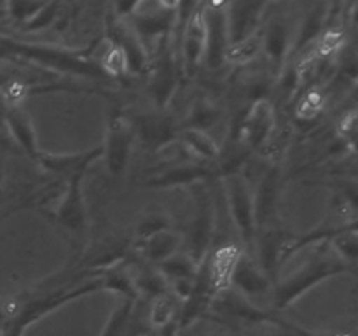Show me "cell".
I'll list each match as a JSON object with an SVG mask.
<instances>
[{
	"label": "cell",
	"instance_id": "cell-1",
	"mask_svg": "<svg viewBox=\"0 0 358 336\" xmlns=\"http://www.w3.org/2000/svg\"><path fill=\"white\" fill-rule=\"evenodd\" d=\"M348 266L352 265H348L345 259H341L336 254V251L331 245V240H324L318 245L317 254L311 255L303 266L294 270L289 276H285L276 286L275 308L276 310H283V308L292 304L296 300H299L304 293L313 289L317 284L346 272Z\"/></svg>",
	"mask_w": 358,
	"mask_h": 336
},
{
	"label": "cell",
	"instance_id": "cell-2",
	"mask_svg": "<svg viewBox=\"0 0 358 336\" xmlns=\"http://www.w3.org/2000/svg\"><path fill=\"white\" fill-rule=\"evenodd\" d=\"M96 290H101V284L98 275L86 279L80 286L63 287V289L52 290L51 294L38 296L37 300H31L24 304H17L16 314L10 318H7V322L3 324L2 336H23V332L31 324L44 318L45 315L55 312L56 308L63 307V304L70 303V301L77 300V298L84 296V294L96 293Z\"/></svg>",
	"mask_w": 358,
	"mask_h": 336
},
{
	"label": "cell",
	"instance_id": "cell-3",
	"mask_svg": "<svg viewBox=\"0 0 358 336\" xmlns=\"http://www.w3.org/2000/svg\"><path fill=\"white\" fill-rule=\"evenodd\" d=\"M224 191L227 196L231 217H233L241 240L247 244L248 252H254L257 226H255L254 212V192L248 181L240 172H229L224 178Z\"/></svg>",
	"mask_w": 358,
	"mask_h": 336
},
{
	"label": "cell",
	"instance_id": "cell-4",
	"mask_svg": "<svg viewBox=\"0 0 358 336\" xmlns=\"http://www.w3.org/2000/svg\"><path fill=\"white\" fill-rule=\"evenodd\" d=\"M191 186L192 198H194V216H192L191 226H189V248L185 254L191 255L196 265H201L208 255L210 244H212L215 212H213V202L210 198V192L203 184V181L194 182Z\"/></svg>",
	"mask_w": 358,
	"mask_h": 336
},
{
	"label": "cell",
	"instance_id": "cell-5",
	"mask_svg": "<svg viewBox=\"0 0 358 336\" xmlns=\"http://www.w3.org/2000/svg\"><path fill=\"white\" fill-rule=\"evenodd\" d=\"M276 128L275 102L259 97L248 104L236 130V140L245 149H261L271 140Z\"/></svg>",
	"mask_w": 358,
	"mask_h": 336
},
{
	"label": "cell",
	"instance_id": "cell-6",
	"mask_svg": "<svg viewBox=\"0 0 358 336\" xmlns=\"http://www.w3.org/2000/svg\"><path fill=\"white\" fill-rule=\"evenodd\" d=\"M135 139L136 133L133 122L121 112H112L108 118L107 136H105V144L101 146V149H103L107 170L114 177H121L126 174V168L131 160Z\"/></svg>",
	"mask_w": 358,
	"mask_h": 336
},
{
	"label": "cell",
	"instance_id": "cell-7",
	"mask_svg": "<svg viewBox=\"0 0 358 336\" xmlns=\"http://www.w3.org/2000/svg\"><path fill=\"white\" fill-rule=\"evenodd\" d=\"M83 178L84 175H73L69 178L66 191L63 192V198L59 200L58 206L55 210L56 223L66 231L72 233H83L87 224L86 202L83 195Z\"/></svg>",
	"mask_w": 358,
	"mask_h": 336
},
{
	"label": "cell",
	"instance_id": "cell-8",
	"mask_svg": "<svg viewBox=\"0 0 358 336\" xmlns=\"http://www.w3.org/2000/svg\"><path fill=\"white\" fill-rule=\"evenodd\" d=\"M240 258L241 252L234 244L220 245L212 254L206 255L203 266L213 293L222 294L233 287V275Z\"/></svg>",
	"mask_w": 358,
	"mask_h": 336
},
{
	"label": "cell",
	"instance_id": "cell-9",
	"mask_svg": "<svg viewBox=\"0 0 358 336\" xmlns=\"http://www.w3.org/2000/svg\"><path fill=\"white\" fill-rule=\"evenodd\" d=\"M103 156V149L96 147V149L84 150V153H69V154H51V153H38L35 161L41 164L44 170L52 172V174L65 175L66 178L73 177V175H84L87 168Z\"/></svg>",
	"mask_w": 358,
	"mask_h": 336
},
{
	"label": "cell",
	"instance_id": "cell-10",
	"mask_svg": "<svg viewBox=\"0 0 358 336\" xmlns=\"http://www.w3.org/2000/svg\"><path fill=\"white\" fill-rule=\"evenodd\" d=\"M262 51H264V24L259 27L257 30L248 31L243 37L227 42L222 52V59L229 69H243V66L257 62L262 56Z\"/></svg>",
	"mask_w": 358,
	"mask_h": 336
},
{
	"label": "cell",
	"instance_id": "cell-11",
	"mask_svg": "<svg viewBox=\"0 0 358 336\" xmlns=\"http://www.w3.org/2000/svg\"><path fill=\"white\" fill-rule=\"evenodd\" d=\"M280 189V172L276 167H271L264 172L259 184L257 191L254 195V212H255V226L269 227L271 220L275 219L276 202H278Z\"/></svg>",
	"mask_w": 358,
	"mask_h": 336
},
{
	"label": "cell",
	"instance_id": "cell-12",
	"mask_svg": "<svg viewBox=\"0 0 358 336\" xmlns=\"http://www.w3.org/2000/svg\"><path fill=\"white\" fill-rule=\"evenodd\" d=\"M135 133L152 149H159L177 139L175 121L166 114H147L140 115L133 122Z\"/></svg>",
	"mask_w": 358,
	"mask_h": 336
},
{
	"label": "cell",
	"instance_id": "cell-13",
	"mask_svg": "<svg viewBox=\"0 0 358 336\" xmlns=\"http://www.w3.org/2000/svg\"><path fill=\"white\" fill-rule=\"evenodd\" d=\"M182 245H184L182 233L166 227V230L157 231L145 240L138 241V252L150 265H159V262L166 261L168 258L180 252Z\"/></svg>",
	"mask_w": 358,
	"mask_h": 336
},
{
	"label": "cell",
	"instance_id": "cell-14",
	"mask_svg": "<svg viewBox=\"0 0 358 336\" xmlns=\"http://www.w3.org/2000/svg\"><path fill=\"white\" fill-rule=\"evenodd\" d=\"M273 279L259 266L250 255L241 254L236 270L233 275V286L240 290L243 296L248 294H264L271 289Z\"/></svg>",
	"mask_w": 358,
	"mask_h": 336
},
{
	"label": "cell",
	"instance_id": "cell-15",
	"mask_svg": "<svg viewBox=\"0 0 358 336\" xmlns=\"http://www.w3.org/2000/svg\"><path fill=\"white\" fill-rule=\"evenodd\" d=\"M7 128H9L10 135H13L14 142L31 158H37L41 153L37 147V135H35L34 122H31L30 115L24 111H21L20 105L17 107H9L6 114Z\"/></svg>",
	"mask_w": 358,
	"mask_h": 336
},
{
	"label": "cell",
	"instance_id": "cell-16",
	"mask_svg": "<svg viewBox=\"0 0 358 336\" xmlns=\"http://www.w3.org/2000/svg\"><path fill=\"white\" fill-rule=\"evenodd\" d=\"M210 175L208 168L199 164H178V167H168L163 174L156 175L147 182L150 188H173L182 184H194V182L205 181Z\"/></svg>",
	"mask_w": 358,
	"mask_h": 336
},
{
	"label": "cell",
	"instance_id": "cell-17",
	"mask_svg": "<svg viewBox=\"0 0 358 336\" xmlns=\"http://www.w3.org/2000/svg\"><path fill=\"white\" fill-rule=\"evenodd\" d=\"M177 140L189 150V153H192V156L199 158V160L213 161L217 160L220 154L217 142L208 135V132H205V130L185 126V128H182L180 132L177 133Z\"/></svg>",
	"mask_w": 358,
	"mask_h": 336
},
{
	"label": "cell",
	"instance_id": "cell-18",
	"mask_svg": "<svg viewBox=\"0 0 358 336\" xmlns=\"http://www.w3.org/2000/svg\"><path fill=\"white\" fill-rule=\"evenodd\" d=\"M201 265H196L191 259V255L185 254V252H177L171 258H168L166 261L159 262L157 270L163 273V276L166 279L168 287L171 284L178 282H192L198 275V270Z\"/></svg>",
	"mask_w": 358,
	"mask_h": 336
},
{
	"label": "cell",
	"instance_id": "cell-19",
	"mask_svg": "<svg viewBox=\"0 0 358 336\" xmlns=\"http://www.w3.org/2000/svg\"><path fill=\"white\" fill-rule=\"evenodd\" d=\"M327 86H313L297 97L296 100V118L303 122H311L324 112L327 105Z\"/></svg>",
	"mask_w": 358,
	"mask_h": 336
},
{
	"label": "cell",
	"instance_id": "cell-20",
	"mask_svg": "<svg viewBox=\"0 0 358 336\" xmlns=\"http://www.w3.org/2000/svg\"><path fill=\"white\" fill-rule=\"evenodd\" d=\"M136 301L124 300L108 318L103 332L100 336H128L131 332L133 315H135Z\"/></svg>",
	"mask_w": 358,
	"mask_h": 336
},
{
	"label": "cell",
	"instance_id": "cell-21",
	"mask_svg": "<svg viewBox=\"0 0 358 336\" xmlns=\"http://www.w3.org/2000/svg\"><path fill=\"white\" fill-rule=\"evenodd\" d=\"M217 119H219V108L215 107V104L208 100L205 94H198L196 100L192 102L191 108H189L187 126L206 132L210 126H213Z\"/></svg>",
	"mask_w": 358,
	"mask_h": 336
},
{
	"label": "cell",
	"instance_id": "cell-22",
	"mask_svg": "<svg viewBox=\"0 0 358 336\" xmlns=\"http://www.w3.org/2000/svg\"><path fill=\"white\" fill-rule=\"evenodd\" d=\"M175 317H177V308L173 307V301H171L170 294L152 298L149 315H147V322H149L150 328L163 331L164 328H168V326L177 321Z\"/></svg>",
	"mask_w": 358,
	"mask_h": 336
},
{
	"label": "cell",
	"instance_id": "cell-23",
	"mask_svg": "<svg viewBox=\"0 0 358 336\" xmlns=\"http://www.w3.org/2000/svg\"><path fill=\"white\" fill-rule=\"evenodd\" d=\"M100 69L108 79H121V77L129 76V63L124 49L114 42V46L101 58Z\"/></svg>",
	"mask_w": 358,
	"mask_h": 336
},
{
	"label": "cell",
	"instance_id": "cell-24",
	"mask_svg": "<svg viewBox=\"0 0 358 336\" xmlns=\"http://www.w3.org/2000/svg\"><path fill=\"white\" fill-rule=\"evenodd\" d=\"M168 226V216L164 212H147L143 216V219L138 223V227H136V238L138 241L145 240L150 234L157 233L161 230H166Z\"/></svg>",
	"mask_w": 358,
	"mask_h": 336
},
{
	"label": "cell",
	"instance_id": "cell-25",
	"mask_svg": "<svg viewBox=\"0 0 358 336\" xmlns=\"http://www.w3.org/2000/svg\"><path fill=\"white\" fill-rule=\"evenodd\" d=\"M355 130H357V112L350 111L345 118L341 119L339 122V133L345 140H350L353 142V136H355Z\"/></svg>",
	"mask_w": 358,
	"mask_h": 336
},
{
	"label": "cell",
	"instance_id": "cell-26",
	"mask_svg": "<svg viewBox=\"0 0 358 336\" xmlns=\"http://www.w3.org/2000/svg\"><path fill=\"white\" fill-rule=\"evenodd\" d=\"M157 2H159L161 9L164 13H177L182 7V4H184V0H157Z\"/></svg>",
	"mask_w": 358,
	"mask_h": 336
},
{
	"label": "cell",
	"instance_id": "cell-27",
	"mask_svg": "<svg viewBox=\"0 0 358 336\" xmlns=\"http://www.w3.org/2000/svg\"><path fill=\"white\" fill-rule=\"evenodd\" d=\"M178 332V328H177V321L173 322V324H170L168 328L163 329V335L161 336H175Z\"/></svg>",
	"mask_w": 358,
	"mask_h": 336
},
{
	"label": "cell",
	"instance_id": "cell-28",
	"mask_svg": "<svg viewBox=\"0 0 358 336\" xmlns=\"http://www.w3.org/2000/svg\"><path fill=\"white\" fill-rule=\"evenodd\" d=\"M7 321V310H6V304L0 303V326L6 324Z\"/></svg>",
	"mask_w": 358,
	"mask_h": 336
},
{
	"label": "cell",
	"instance_id": "cell-29",
	"mask_svg": "<svg viewBox=\"0 0 358 336\" xmlns=\"http://www.w3.org/2000/svg\"><path fill=\"white\" fill-rule=\"evenodd\" d=\"M2 177H3V172H2V164H0V182H2Z\"/></svg>",
	"mask_w": 358,
	"mask_h": 336
},
{
	"label": "cell",
	"instance_id": "cell-30",
	"mask_svg": "<svg viewBox=\"0 0 358 336\" xmlns=\"http://www.w3.org/2000/svg\"><path fill=\"white\" fill-rule=\"evenodd\" d=\"M142 336H147V335H142Z\"/></svg>",
	"mask_w": 358,
	"mask_h": 336
}]
</instances>
